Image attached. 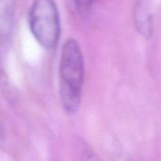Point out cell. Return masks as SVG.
<instances>
[{"label": "cell", "mask_w": 161, "mask_h": 161, "mask_svg": "<svg viewBox=\"0 0 161 161\" xmlns=\"http://www.w3.org/2000/svg\"><path fill=\"white\" fill-rule=\"evenodd\" d=\"M59 77L62 104L66 112L75 113L80 103L85 78L84 55L75 39H67L63 45Z\"/></svg>", "instance_id": "obj_1"}, {"label": "cell", "mask_w": 161, "mask_h": 161, "mask_svg": "<svg viewBox=\"0 0 161 161\" xmlns=\"http://www.w3.org/2000/svg\"><path fill=\"white\" fill-rule=\"evenodd\" d=\"M31 31L45 48H54L60 39L59 12L54 0H33L29 15Z\"/></svg>", "instance_id": "obj_2"}, {"label": "cell", "mask_w": 161, "mask_h": 161, "mask_svg": "<svg viewBox=\"0 0 161 161\" xmlns=\"http://www.w3.org/2000/svg\"><path fill=\"white\" fill-rule=\"evenodd\" d=\"M16 0H0V42L12 34L15 21Z\"/></svg>", "instance_id": "obj_3"}, {"label": "cell", "mask_w": 161, "mask_h": 161, "mask_svg": "<svg viewBox=\"0 0 161 161\" xmlns=\"http://www.w3.org/2000/svg\"><path fill=\"white\" fill-rule=\"evenodd\" d=\"M135 23L141 35L150 38L153 34V17L149 9L140 1L135 10Z\"/></svg>", "instance_id": "obj_4"}, {"label": "cell", "mask_w": 161, "mask_h": 161, "mask_svg": "<svg viewBox=\"0 0 161 161\" xmlns=\"http://www.w3.org/2000/svg\"><path fill=\"white\" fill-rule=\"evenodd\" d=\"M75 6L80 12H87L92 8L96 0H73Z\"/></svg>", "instance_id": "obj_5"}, {"label": "cell", "mask_w": 161, "mask_h": 161, "mask_svg": "<svg viewBox=\"0 0 161 161\" xmlns=\"http://www.w3.org/2000/svg\"><path fill=\"white\" fill-rule=\"evenodd\" d=\"M80 161H101V159L91 149L88 148V150H85V152L83 153Z\"/></svg>", "instance_id": "obj_6"}, {"label": "cell", "mask_w": 161, "mask_h": 161, "mask_svg": "<svg viewBox=\"0 0 161 161\" xmlns=\"http://www.w3.org/2000/svg\"><path fill=\"white\" fill-rule=\"evenodd\" d=\"M116 161H129L126 157H124V156H119L117 159H116Z\"/></svg>", "instance_id": "obj_7"}]
</instances>
